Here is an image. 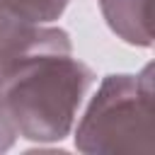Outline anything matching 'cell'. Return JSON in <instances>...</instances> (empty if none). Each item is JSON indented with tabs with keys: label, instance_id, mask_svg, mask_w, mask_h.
<instances>
[{
	"label": "cell",
	"instance_id": "1",
	"mask_svg": "<svg viewBox=\"0 0 155 155\" xmlns=\"http://www.w3.org/2000/svg\"><path fill=\"white\" fill-rule=\"evenodd\" d=\"M94 75L70 56V48H46L15 61L0 75V97L19 136L61 140Z\"/></svg>",
	"mask_w": 155,
	"mask_h": 155
},
{
	"label": "cell",
	"instance_id": "2",
	"mask_svg": "<svg viewBox=\"0 0 155 155\" xmlns=\"http://www.w3.org/2000/svg\"><path fill=\"white\" fill-rule=\"evenodd\" d=\"M75 145L85 153L153 150L150 65L140 75H107L78 126Z\"/></svg>",
	"mask_w": 155,
	"mask_h": 155
},
{
	"label": "cell",
	"instance_id": "3",
	"mask_svg": "<svg viewBox=\"0 0 155 155\" xmlns=\"http://www.w3.org/2000/svg\"><path fill=\"white\" fill-rule=\"evenodd\" d=\"M46 48H70L68 34L61 29L22 22L0 7V75L22 56Z\"/></svg>",
	"mask_w": 155,
	"mask_h": 155
},
{
	"label": "cell",
	"instance_id": "4",
	"mask_svg": "<svg viewBox=\"0 0 155 155\" xmlns=\"http://www.w3.org/2000/svg\"><path fill=\"white\" fill-rule=\"evenodd\" d=\"M99 5L114 34L133 46H150V0H99Z\"/></svg>",
	"mask_w": 155,
	"mask_h": 155
},
{
	"label": "cell",
	"instance_id": "5",
	"mask_svg": "<svg viewBox=\"0 0 155 155\" xmlns=\"http://www.w3.org/2000/svg\"><path fill=\"white\" fill-rule=\"evenodd\" d=\"M68 0H0V7L29 24H46L61 17Z\"/></svg>",
	"mask_w": 155,
	"mask_h": 155
},
{
	"label": "cell",
	"instance_id": "6",
	"mask_svg": "<svg viewBox=\"0 0 155 155\" xmlns=\"http://www.w3.org/2000/svg\"><path fill=\"white\" fill-rule=\"evenodd\" d=\"M15 136H17V128H15L12 116H10V111H7V107L0 97V153L7 150L15 143Z\"/></svg>",
	"mask_w": 155,
	"mask_h": 155
}]
</instances>
